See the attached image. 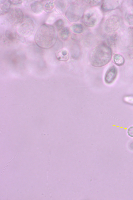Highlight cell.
<instances>
[{
	"instance_id": "2",
	"label": "cell",
	"mask_w": 133,
	"mask_h": 200,
	"mask_svg": "<svg viewBox=\"0 0 133 200\" xmlns=\"http://www.w3.org/2000/svg\"><path fill=\"white\" fill-rule=\"evenodd\" d=\"M112 56V51L110 47L105 43H102L92 50L89 57V61L92 66L101 67L110 61Z\"/></svg>"
},
{
	"instance_id": "18",
	"label": "cell",
	"mask_w": 133,
	"mask_h": 200,
	"mask_svg": "<svg viewBox=\"0 0 133 200\" xmlns=\"http://www.w3.org/2000/svg\"><path fill=\"white\" fill-rule=\"evenodd\" d=\"M64 22L61 19L57 20L54 23V24L56 29L58 31L61 30L64 28Z\"/></svg>"
},
{
	"instance_id": "6",
	"label": "cell",
	"mask_w": 133,
	"mask_h": 200,
	"mask_svg": "<svg viewBox=\"0 0 133 200\" xmlns=\"http://www.w3.org/2000/svg\"><path fill=\"white\" fill-rule=\"evenodd\" d=\"M8 22L11 24L16 26L20 24L24 19L22 10L19 8H15L8 13L7 17Z\"/></svg>"
},
{
	"instance_id": "8",
	"label": "cell",
	"mask_w": 133,
	"mask_h": 200,
	"mask_svg": "<svg viewBox=\"0 0 133 200\" xmlns=\"http://www.w3.org/2000/svg\"><path fill=\"white\" fill-rule=\"evenodd\" d=\"M117 70L114 65L110 66L107 71L104 77L105 83L108 84L112 83L116 78L117 74Z\"/></svg>"
},
{
	"instance_id": "14",
	"label": "cell",
	"mask_w": 133,
	"mask_h": 200,
	"mask_svg": "<svg viewBox=\"0 0 133 200\" xmlns=\"http://www.w3.org/2000/svg\"><path fill=\"white\" fill-rule=\"evenodd\" d=\"M70 29L73 33L76 34L81 33L83 32L84 29L83 26L80 23L72 25L71 26Z\"/></svg>"
},
{
	"instance_id": "19",
	"label": "cell",
	"mask_w": 133,
	"mask_h": 200,
	"mask_svg": "<svg viewBox=\"0 0 133 200\" xmlns=\"http://www.w3.org/2000/svg\"><path fill=\"white\" fill-rule=\"evenodd\" d=\"M117 40V35L116 34H113L109 38L108 40L109 44L110 45H114Z\"/></svg>"
},
{
	"instance_id": "5",
	"label": "cell",
	"mask_w": 133,
	"mask_h": 200,
	"mask_svg": "<svg viewBox=\"0 0 133 200\" xmlns=\"http://www.w3.org/2000/svg\"><path fill=\"white\" fill-rule=\"evenodd\" d=\"M120 24L119 18L115 15H112L106 20L104 24V29L108 33H112L118 29Z\"/></svg>"
},
{
	"instance_id": "24",
	"label": "cell",
	"mask_w": 133,
	"mask_h": 200,
	"mask_svg": "<svg viewBox=\"0 0 133 200\" xmlns=\"http://www.w3.org/2000/svg\"><path fill=\"white\" fill-rule=\"evenodd\" d=\"M11 3L14 5H18L21 4L22 3V0H9Z\"/></svg>"
},
{
	"instance_id": "25",
	"label": "cell",
	"mask_w": 133,
	"mask_h": 200,
	"mask_svg": "<svg viewBox=\"0 0 133 200\" xmlns=\"http://www.w3.org/2000/svg\"><path fill=\"white\" fill-rule=\"evenodd\" d=\"M129 33L130 38L133 42V28H131L129 29Z\"/></svg>"
},
{
	"instance_id": "20",
	"label": "cell",
	"mask_w": 133,
	"mask_h": 200,
	"mask_svg": "<svg viewBox=\"0 0 133 200\" xmlns=\"http://www.w3.org/2000/svg\"><path fill=\"white\" fill-rule=\"evenodd\" d=\"M54 2L55 4L59 8L62 9L65 7V3L63 1H56Z\"/></svg>"
},
{
	"instance_id": "7",
	"label": "cell",
	"mask_w": 133,
	"mask_h": 200,
	"mask_svg": "<svg viewBox=\"0 0 133 200\" xmlns=\"http://www.w3.org/2000/svg\"><path fill=\"white\" fill-rule=\"evenodd\" d=\"M20 24L18 32L21 34L25 37H28L32 34L34 29L35 24L31 19L26 18Z\"/></svg>"
},
{
	"instance_id": "21",
	"label": "cell",
	"mask_w": 133,
	"mask_h": 200,
	"mask_svg": "<svg viewBox=\"0 0 133 200\" xmlns=\"http://www.w3.org/2000/svg\"><path fill=\"white\" fill-rule=\"evenodd\" d=\"M85 2L90 6H95L99 4L102 1L100 0L85 1Z\"/></svg>"
},
{
	"instance_id": "10",
	"label": "cell",
	"mask_w": 133,
	"mask_h": 200,
	"mask_svg": "<svg viewBox=\"0 0 133 200\" xmlns=\"http://www.w3.org/2000/svg\"><path fill=\"white\" fill-rule=\"evenodd\" d=\"M30 7L32 11L35 13H41L43 10V0L35 1L31 4Z\"/></svg>"
},
{
	"instance_id": "4",
	"label": "cell",
	"mask_w": 133,
	"mask_h": 200,
	"mask_svg": "<svg viewBox=\"0 0 133 200\" xmlns=\"http://www.w3.org/2000/svg\"><path fill=\"white\" fill-rule=\"evenodd\" d=\"M83 14L84 10L82 7L78 4H74L68 8L65 15L70 21L75 22L82 17Z\"/></svg>"
},
{
	"instance_id": "13",
	"label": "cell",
	"mask_w": 133,
	"mask_h": 200,
	"mask_svg": "<svg viewBox=\"0 0 133 200\" xmlns=\"http://www.w3.org/2000/svg\"><path fill=\"white\" fill-rule=\"evenodd\" d=\"M71 34L69 29L68 27H64L59 32V36L61 39L64 41L68 40Z\"/></svg>"
},
{
	"instance_id": "9",
	"label": "cell",
	"mask_w": 133,
	"mask_h": 200,
	"mask_svg": "<svg viewBox=\"0 0 133 200\" xmlns=\"http://www.w3.org/2000/svg\"><path fill=\"white\" fill-rule=\"evenodd\" d=\"M122 1H104L101 5L102 9L104 11L112 10L118 8L122 2Z\"/></svg>"
},
{
	"instance_id": "1",
	"label": "cell",
	"mask_w": 133,
	"mask_h": 200,
	"mask_svg": "<svg viewBox=\"0 0 133 200\" xmlns=\"http://www.w3.org/2000/svg\"><path fill=\"white\" fill-rule=\"evenodd\" d=\"M37 45L42 48L47 49L52 47L56 43L57 34L55 28L50 25L44 24L37 30L35 35Z\"/></svg>"
},
{
	"instance_id": "15",
	"label": "cell",
	"mask_w": 133,
	"mask_h": 200,
	"mask_svg": "<svg viewBox=\"0 0 133 200\" xmlns=\"http://www.w3.org/2000/svg\"><path fill=\"white\" fill-rule=\"evenodd\" d=\"M113 60L115 63L119 66L123 65L125 63L124 58L121 55L119 54H116L114 55Z\"/></svg>"
},
{
	"instance_id": "3",
	"label": "cell",
	"mask_w": 133,
	"mask_h": 200,
	"mask_svg": "<svg viewBox=\"0 0 133 200\" xmlns=\"http://www.w3.org/2000/svg\"><path fill=\"white\" fill-rule=\"evenodd\" d=\"M101 17L99 11L93 8L87 10L83 14L82 18L83 22L85 26L93 27L98 24Z\"/></svg>"
},
{
	"instance_id": "16",
	"label": "cell",
	"mask_w": 133,
	"mask_h": 200,
	"mask_svg": "<svg viewBox=\"0 0 133 200\" xmlns=\"http://www.w3.org/2000/svg\"><path fill=\"white\" fill-rule=\"evenodd\" d=\"M57 57L59 60H66L69 58V55L66 50H62L57 53Z\"/></svg>"
},
{
	"instance_id": "22",
	"label": "cell",
	"mask_w": 133,
	"mask_h": 200,
	"mask_svg": "<svg viewBox=\"0 0 133 200\" xmlns=\"http://www.w3.org/2000/svg\"><path fill=\"white\" fill-rule=\"evenodd\" d=\"M124 100L126 102L133 104V97L131 96H126L124 97Z\"/></svg>"
},
{
	"instance_id": "17",
	"label": "cell",
	"mask_w": 133,
	"mask_h": 200,
	"mask_svg": "<svg viewBox=\"0 0 133 200\" xmlns=\"http://www.w3.org/2000/svg\"><path fill=\"white\" fill-rule=\"evenodd\" d=\"M5 35L7 38L11 41H13L16 37V35L15 33L9 30L6 31Z\"/></svg>"
},
{
	"instance_id": "26",
	"label": "cell",
	"mask_w": 133,
	"mask_h": 200,
	"mask_svg": "<svg viewBox=\"0 0 133 200\" xmlns=\"http://www.w3.org/2000/svg\"><path fill=\"white\" fill-rule=\"evenodd\" d=\"M19 154H19H18L17 155H16L15 156V157H13L12 158V159H11V160H10V161H9V162L6 165V166H5V168H4V170H3V171L1 173V174H2V173H3V171H4V170H5V168L6 167V166H7V165H8L9 164V162H10V161H11V160H12V159H13L15 157H16V156L17 155H18V154Z\"/></svg>"
},
{
	"instance_id": "23",
	"label": "cell",
	"mask_w": 133,
	"mask_h": 200,
	"mask_svg": "<svg viewBox=\"0 0 133 200\" xmlns=\"http://www.w3.org/2000/svg\"><path fill=\"white\" fill-rule=\"evenodd\" d=\"M127 133L129 136L133 137V126H130L128 129Z\"/></svg>"
},
{
	"instance_id": "12",
	"label": "cell",
	"mask_w": 133,
	"mask_h": 200,
	"mask_svg": "<svg viewBox=\"0 0 133 200\" xmlns=\"http://www.w3.org/2000/svg\"><path fill=\"white\" fill-rule=\"evenodd\" d=\"M43 10L48 13L53 11L55 3L54 1H43Z\"/></svg>"
},
{
	"instance_id": "27",
	"label": "cell",
	"mask_w": 133,
	"mask_h": 200,
	"mask_svg": "<svg viewBox=\"0 0 133 200\" xmlns=\"http://www.w3.org/2000/svg\"><path fill=\"white\" fill-rule=\"evenodd\" d=\"M4 123L3 124V126H2V128H1V132H0V134H1V132L2 130V128H3V126H4Z\"/></svg>"
},
{
	"instance_id": "11",
	"label": "cell",
	"mask_w": 133,
	"mask_h": 200,
	"mask_svg": "<svg viewBox=\"0 0 133 200\" xmlns=\"http://www.w3.org/2000/svg\"><path fill=\"white\" fill-rule=\"evenodd\" d=\"M11 4L9 0H0V15H2L8 13L11 10Z\"/></svg>"
}]
</instances>
